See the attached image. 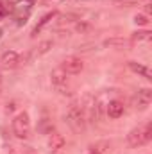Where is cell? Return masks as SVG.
<instances>
[{"mask_svg": "<svg viewBox=\"0 0 152 154\" xmlns=\"http://www.w3.org/2000/svg\"><path fill=\"white\" fill-rule=\"evenodd\" d=\"M27 2H32V0H27Z\"/></svg>", "mask_w": 152, "mask_h": 154, "instance_id": "e0dca14e", "label": "cell"}, {"mask_svg": "<svg viewBox=\"0 0 152 154\" xmlns=\"http://www.w3.org/2000/svg\"><path fill=\"white\" fill-rule=\"evenodd\" d=\"M129 68L134 72V74H138V75L145 77V79H152V70L149 66H145V65H141V63H136V61H129Z\"/></svg>", "mask_w": 152, "mask_h": 154, "instance_id": "30bf717a", "label": "cell"}, {"mask_svg": "<svg viewBox=\"0 0 152 154\" xmlns=\"http://www.w3.org/2000/svg\"><path fill=\"white\" fill-rule=\"evenodd\" d=\"M52 48V41H43V43H39V47L32 52V57H36V56H41V54H45V52H48Z\"/></svg>", "mask_w": 152, "mask_h": 154, "instance_id": "7c38bea8", "label": "cell"}, {"mask_svg": "<svg viewBox=\"0 0 152 154\" xmlns=\"http://www.w3.org/2000/svg\"><path fill=\"white\" fill-rule=\"evenodd\" d=\"M0 36H2V29H0Z\"/></svg>", "mask_w": 152, "mask_h": 154, "instance_id": "2e32d148", "label": "cell"}, {"mask_svg": "<svg viewBox=\"0 0 152 154\" xmlns=\"http://www.w3.org/2000/svg\"><path fill=\"white\" fill-rule=\"evenodd\" d=\"M106 113L109 118H120L123 115V102L120 100H109L106 106Z\"/></svg>", "mask_w": 152, "mask_h": 154, "instance_id": "9c48e42d", "label": "cell"}, {"mask_svg": "<svg viewBox=\"0 0 152 154\" xmlns=\"http://www.w3.org/2000/svg\"><path fill=\"white\" fill-rule=\"evenodd\" d=\"M152 138V125L150 124H143L134 127L129 134H127V142L131 147H141L145 143H149Z\"/></svg>", "mask_w": 152, "mask_h": 154, "instance_id": "7a4b0ae2", "label": "cell"}, {"mask_svg": "<svg viewBox=\"0 0 152 154\" xmlns=\"http://www.w3.org/2000/svg\"><path fill=\"white\" fill-rule=\"evenodd\" d=\"M61 68H63L66 74L75 75V74H81V72H82L84 63H82V59H79V57H66V59L61 63Z\"/></svg>", "mask_w": 152, "mask_h": 154, "instance_id": "8992f818", "label": "cell"}, {"mask_svg": "<svg viewBox=\"0 0 152 154\" xmlns=\"http://www.w3.org/2000/svg\"><path fill=\"white\" fill-rule=\"evenodd\" d=\"M93 115H95V100L86 95L70 104L65 118L74 131H82L86 127V122L93 118Z\"/></svg>", "mask_w": 152, "mask_h": 154, "instance_id": "6da1fadb", "label": "cell"}, {"mask_svg": "<svg viewBox=\"0 0 152 154\" xmlns=\"http://www.w3.org/2000/svg\"><path fill=\"white\" fill-rule=\"evenodd\" d=\"M150 38H152L150 31H140V32L132 34V41H149Z\"/></svg>", "mask_w": 152, "mask_h": 154, "instance_id": "4fadbf2b", "label": "cell"}, {"mask_svg": "<svg viewBox=\"0 0 152 154\" xmlns=\"http://www.w3.org/2000/svg\"><path fill=\"white\" fill-rule=\"evenodd\" d=\"M0 65H2L4 68H7V70L16 68V66L20 65V56H18V52H14V50H7V52H4L2 57H0Z\"/></svg>", "mask_w": 152, "mask_h": 154, "instance_id": "52a82bcc", "label": "cell"}, {"mask_svg": "<svg viewBox=\"0 0 152 154\" xmlns=\"http://www.w3.org/2000/svg\"><path fill=\"white\" fill-rule=\"evenodd\" d=\"M150 99H152L150 90L145 88V90H140V91H138V95L134 97V104H136L138 109H147L149 104H150Z\"/></svg>", "mask_w": 152, "mask_h": 154, "instance_id": "ba28073f", "label": "cell"}, {"mask_svg": "<svg viewBox=\"0 0 152 154\" xmlns=\"http://www.w3.org/2000/svg\"><path fill=\"white\" fill-rule=\"evenodd\" d=\"M134 23H136V25H147V23H149V18H147L145 14H136V16H134Z\"/></svg>", "mask_w": 152, "mask_h": 154, "instance_id": "5bb4252c", "label": "cell"}, {"mask_svg": "<svg viewBox=\"0 0 152 154\" xmlns=\"http://www.w3.org/2000/svg\"><path fill=\"white\" fill-rule=\"evenodd\" d=\"M50 82H52L54 90L59 91V93H63V95H66V93L72 91V86H70V82H68V74H66L61 66L56 68V70L50 74Z\"/></svg>", "mask_w": 152, "mask_h": 154, "instance_id": "277c9868", "label": "cell"}, {"mask_svg": "<svg viewBox=\"0 0 152 154\" xmlns=\"http://www.w3.org/2000/svg\"><path fill=\"white\" fill-rule=\"evenodd\" d=\"M7 14H9V7H7L5 4H0V20L5 18Z\"/></svg>", "mask_w": 152, "mask_h": 154, "instance_id": "9a60e30c", "label": "cell"}, {"mask_svg": "<svg viewBox=\"0 0 152 154\" xmlns=\"http://www.w3.org/2000/svg\"><path fill=\"white\" fill-rule=\"evenodd\" d=\"M56 16H57V13H56V11H50V13H47V14H45V16H43V18L38 22V25L34 27V31H32V36H36L38 32H41V29H43L45 25H48V23H50V22H52Z\"/></svg>", "mask_w": 152, "mask_h": 154, "instance_id": "8fae6325", "label": "cell"}, {"mask_svg": "<svg viewBox=\"0 0 152 154\" xmlns=\"http://www.w3.org/2000/svg\"><path fill=\"white\" fill-rule=\"evenodd\" d=\"M65 145H66V140H65V136L61 133H50V136H48V149H50V152L61 154Z\"/></svg>", "mask_w": 152, "mask_h": 154, "instance_id": "5b68a950", "label": "cell"}, {"mask_svg": "<svg viewBox=\"0 0 152 154\" xmlns=\"http://www.w3.org/2000/svg\"><path fill=\"white\" fill-rule=\"evenodd\" d=\"M13 133L20 140L29 138V133H31V118H29V115L25 111H20L18 115L13 118Z\"/></svg>", "mask_w": 152, "mask_h": 154, "instance_id": "3957f363", "label": "cell"}]
</instances>
